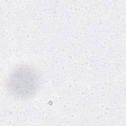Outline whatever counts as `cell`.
Here are the masks:
<instances>
[{"mask_svg":"<svg viewBox=\"0 0 126 126\" xmlns=\"http://www.w3.org/2000/svg\"><path fill=\"white\" fill-rule=\"evenodd\" d=\"M40 83L37 72L26 65L15 68L6 80L8 93L14 98L25 99L31 97L37 91Z\"/></svg>","mask_w":126,"mask_h":126,"instance_id":"1","label":"cell"}]
</instances>
